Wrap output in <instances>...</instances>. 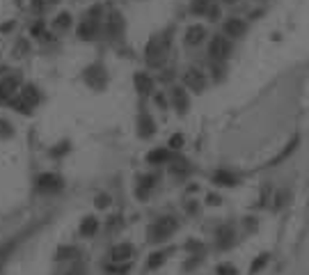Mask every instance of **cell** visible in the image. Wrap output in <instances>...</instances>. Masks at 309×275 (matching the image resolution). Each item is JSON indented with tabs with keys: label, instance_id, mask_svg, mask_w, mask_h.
<instances>
[{
	"label": "cell",
	"instance_id": "4fadbf2b",
	"mask_svg": "<svg viewBox=\"0 0 309 275\" xmlns=\"http://www.w3.org/2000/svg\"><path fill=\"white\" fill-rule=\"evenodd\" d=\"M172 103H174V108L184 115L186 110H188V106H190V103H188V94H186L181 87H174V90H172Z\"/></svg>",
	"mask_w": 309,
	"mask_h": 275
},
{
	"label": "cell",
	"instance_id": "7a4b0ae2",
	"mask_svg": "<svg viewBox=\"0 0 309 275\" xmlns=\"http://www.w3.org/2000/svg\"><path fill=\"white\" fill-rule=\"evenodd\" d=\"M176 227H179L176 218H172V216L158 218V220L154 222L152 227H149L146 236H149V241H152V243H160V241H165V238L172 236V234L176 232Z\"/></svg>",
	"mask_w": 309,
	"mask_h": 275
},
{
	"label": "cell",
	"instance_id": "277c9868",
	"mask_svg": "<svg viewBox=\"0 0 309 275\" xmlns=\"http://www.w3.org/2000/svg\"><path fill=\"white\" fill-rule=\"evenodd\" d=\"M85 81H87V85L94 87V90H103L106 83H108V76H106V69H103L101 65H92L85 71Z\"/></svg>",
	"mask_w": 309,
	"mask_h": 275
},
{
	"label": "cell",
	"instance_id": "603a6c76",
	"mask_svg": "<svg viewBox=\"0 0 309 275\" xmlns=\"http://www.w3.org/2000/svg\"><path fill=\"white\" fill-rule=\"evenodd\" d=\"M268 264V254H259V257H256V261L252 266H250V273L254 275V273H259L261 268H264V266Z\"/></svg>",
	"mask_w": 309,
	"mask_h": 275
},
{
	"label": "cell",
	"instance_id": "e0dca14e",
	"mask_svg": "<svg viewBox=\"0 0 309 275\" xmlns=\"http://www.w3.org/2000/svg\"><path fill=\"white\" fill-rule=\"evenodd\" d=\"M21 99L28 103V106H34V103H39V101H42V94H39V92H37V87L28 85V87H23Z\"/></svg>",
	"mask_w": 309,
	"mask_h": 275
},
{
	"label": "cell",
	"instance_id": "8fae6325",
	"mask_svg": "<svg viewBox=\"0 0 309 275\" xmlns=\"http://www.w3.org/2000/svg\"><path fill=\"white\" fill-rule=\"evenodd\" d=\"M122 33H124V19H122L120 12H112L108 19V35L114 39V37H120Z\"/></svg>",
	"mask_w": 309,
	"mask_h": 275
},
{
	"label": "cell",
	"instance_id": "5bb4252c",
	"mask_svg": "<svg viewBox=\"0 0 309 275\" xmlns=\"http://www.w3.org/2000/svg\"><path fill=\"white\" fill-rule=\"evenodd\" d=\"M138 126H140V135H142V138H152L154 131H156V124H154V119L149 117V113H140Z\"/></svg>",
	"mask_w": 309,
	"mask_h": 275
},
{
	"label": "cell",
	"instance_id": "7402d4cb",
	"mask_svg": "<svg viewBox=\"0 0 309 275\" xmlns=\"http://www.w3.org/2000/svg\"><path fill=\"white\" fill-rule=\"evenodd\" d=\"M154 181H156V177H142V186L140 188H138V195H140V197H146V190L149 188H154Z\"/></svg>",
	"mask_w": 309,
	"mask_h": 275
},
{
	"label": "cell",
	"instance_id": "83f0119b",
	"mask_svg": "<svg viewBox=\"0 0 309 275\" xmlns=\"http://www.w3.org/2000/svg\"><path fill=\"white\" fill-rule=\"evenodd\" d=\"M218 275H236V268L232 264H220L218 266Z\"/></svg>",
	"mask_w": 309,
	"mask_h": 275
},
{
	"label": "cell",
	"instance_id": "8992f818",
	"mask_svg": "<svg viewBox=\"0 0 309 275\" xmlns=\"http://www.w3.org/2000/svg\"><path fill=\"white\" fill-rule=\"evenodd\" d=\"M184 83L190 87L192 92H202L206 87V76L200 69H188L184 74Z\"/></svg>",
	"mask_w": 309,
	"mask_h": 275
},
{
	"label": "cell",
	"instance_id": "d6a6232c",
	"mask_svg": "<svg viewBox=\"0 0 309 275\" xmlns=\"http://www.w3.org/2000/svg\"><path fill=\"white\" fill-rule=\"evenodd\" d=\"M224 3H236V0H224Z\"/></svg>",
	"mask_w": 309,
	"mask_h": 275
},
{
	"label": "cell",
	"instance_id": "6da1fadb",
	"mask_svg": "<svg viewBox=\"0 0 309 275\" xmlns=\"http://www.w3.org/2000/svg\"><path fill=\"white\" fill-rule=\"evenodd\" d=\"M170 53V37H154L146 46V65L149 67H160L165 65Z\"/></svg>",
	"mask_w": 309,
	"mask_h": 275
},
{
	"label": "cell",
	"instance_id": "30bf717a",
	"mask_svg": "<svg viewBox=\"0 0 309 275\" xmlns=\"http://www.w3.org/2000/svg\"><path fill=\"white\" fill-rule=\"evenodd\" d=\"M18 87V81L14 78V76H10V78H5V81L0 83V103H5L12 99V94L16 92Z\"/></svg>",
	"mask_w": 309,
	"mask_h": 275
},
{
	"label": "cell",
	"instance_id": "4316f807",
	"mask_svg": "<svg viewBox=\"0 0 309 275\" xmlns=\"http://www.w3.org/2000/svg\"><path fill=\"white\" fill-rule=\"evenodd\" d=\"M12 133H14V131H12V124H10V122L0 119V135H2V138H12Z\"/></svg>",
	"mask_w": 309,
	"mask_h": 275
},
{
	"label": "cell",
	"instance_id": "ac0fdd59",
	"mask_svg": "<svg viewBox=\"0 0 309 275\" xmlns=\"http://www.w3.org/2000/svg\"><path fill=\"white\" fill-rule=\"evenodd\" d=\"M213 181L220 183V186H236V181L238 179L234 177L232 172H224V170H218L216 174H213Z\"/></svg>",
	"mask_w": 309,
	"mask_h": 275
},
{
	"label": "cell",
	"instance_id": "3957f363",
	"mask_svg": "<svg viewBox=\"0 0 309 275\" xmlns=\"http://www.w3.org/2000/svg\"><path fill=\"white\" fill-rule=\"evenodd\" d=\"M208 53H211V58L213 60H227L229 58V53H232V42H229L227 37H213L211 39V49H208Z\"/></svg>",
	"mask_w": 309,
	"mask_h": 275
},
{
	"label": "cell",
	"instance_id": "cb8c5ba5",
	"mask_svg": "<svg viewBox=\"0 0 309 275\" xmlns=\"http://www.w3.org/2000/svg\"><path fill=\"white\" fill-rule=\"evenodd\" d=\"M165 254H168V252H154V254H152V259H149V264H146V266H149V268H158V266H160V264L165 261Z\"/></svg>",
	"mask_w": 309,
	"mask_h": 275
},
{
	"label": "cell",
	"instance_id": "484cf974",
	"mask_svg": "<svg viewBox=\"0 0 309 275\" xmlns=\"http://www.w3.org/2000/svg\"><path fill=\"white\" fill-rule=\"evenodd\" d=\"M69 23H71V17L66 14V12H64V14H60L58 19H55V28H60V30H64V28L69 26Z\"/></svg>",
	"mask_w": 309,
	"mask_h": 275
},
{
	"label": "cell",
	"instance_id": "9c48e42d",
	"mask_svg": "<svg viewBox=\"0 0 309 275\" xmlns=\"http://www.w3.org/2000/svg\"><path fill=\"white\" fill-rule=\"evenodd\" d=\"M133 245L130 243H120V245H114L112 252H110V257H112V261H128L130 257H133Z\"/></svg>",
	"mask_w": 309,
	"mask_h": 275
},
{
	"label": "cell",
	"instance_id": "ffe728a7",
	"mask_svg": "<svg viewBox=\"0 0 309 275\" xmlns=\"http://www.w3.org/2000/svg\"><path fill=\"white\" fill-rule=\"evenodd\" d=\"M298 142H300V138H298V135H293V140L288 142L286 147H284V149H282V154H280V156H277L275 161H270V165H277V163H282L286 156H291V154H293V149L298 147Z\"/></svg>",
	"mask_w": 309,
	"mask_h": 275
},
{
	"label": "cell",
	"instance_id": "4dcf8cb0",
	"mask_svg": "<svg viewBox=\"0 0 309 275\" xmlns=\"http://www.w3.org/2000/svg\"><path fill=\"white\" fill-rule=\"evenodd\" d=\"M208 202H211V204H220V197H218V195H211V197H208Z\"/></svg>",
	"mask_w": 309,
	"mask_h": 275
},
{
	"label": "cell",
	"instance_id": "44dd1931",
	"mask_svg": "<svg viewBox=\"0 0 309 275\" xmlns=\"http://www.w3.org/2000/svg\"><path fill=\"white\" fill-rule=\"evenodd\" d=\"M213 7H216V5H213V0H195L190 10L195 12V14H208Z\"/></svg>",
	"mask_w": 309,
	"mask_h": 275
},
{
	"label": "cell",
	"instance_id": "5b68a950",
	"mask_svg": "<svg viewBox=\"0 0 309 275\" xmlns=\"http://www.w3.org/2000/svg\"><path fill=\"white\" fill-rule=\"evenodd\" d=\"M37 190L39 193H58V190H62V177H58V174H42V177L37 179Z\"/></svg>",
	"mask_w": 309,
	"mask_h": 275
},
{
	"label": "cell",
	"instance_id": "f1b7e54d",
	"mask_svg": "<svg viewBox=\"0 0 309 275\" xmlns=\"http://www.w3.org/2000/svg\"><path fill=\"white\" fill-rule=\"evenodd\" d=\"M181 145H184V138H181V135H172V140H170V147H172V149H179Z\"/></svg>",
	"mask_w": 309,
	"mask_h": 275
},
{
	"label": "cell",
	"instance_id": "ba28073f",
	"mask_svg": "<svg viewBox=\"0 0 309 275\" xmlns=\"http://www.w3.org/2000/svg\"><path fill=\"white\" fill-rule=\"evenodd\" d=\"M224 33H227V37H243L248 33V23L243 19H229L224 23Z\"/></svg>",
	"mask_w": 309,
	"mask_h": 275
},
{
	"label": "cell",
	"instance_id": "52a82bcc",
	"mask_svg": "<svg viewBox=\"0 0 309 275\" xmlns=\"http://www.w3.org/2000/svg\"><path fill=\"white\" fill-rule=\"evenodd\" d=\"M216 238H218V248H220V250L232 248V245H234V227L232 225H222L220 229H218Z\"/></svg>",
	"mask_w": 309,
	"mask_h": 275
},
{
	"label": "cell",
	"instance_id": "f546056e",
	"mask_svg": "<svg viewBox=\"0 0 309 275\" xmlns=\"http://www.w3.org/2000/svg\"><path fill=\"white\" fill-rule=\"evenodd\" d=\"M108 204H110L108 195H98V197H96V206H101V209H103V206H108Z\"/></svg>",
	"mask_w": 309,
	"mask_h": 275
},
{
	"label": "cell",
	"instance_id": "d6986e66",
	"mask_svg": "<svg viewBox=\"0 0 309 275\" xmlns=\"http://www.w3.org/2000/svg\"><path fill=\"white\" fill-rule=\"evenodd\" d=\"M96 229H98V220L94 216H87L85 220H82V225H80L82 236H92V234H96Z\"/></svg>",
	"mask_w": 309,
	"mask_h": 275
},
{
	"label": "cell",
	"instance_id": "2e32d148",
	"mask_svg": "<svg viewBox=\"0 0 309 275\" xmlns=\"http://www.w3.org/2000/svg\"><path fill=\"white\" fill-rule=\"evenodd\" d=\"M136 87H138V92L140 94H152L154 92V83H152V78L146 74H136Z\"/></svg>",
	"mask_w": 309,
	"mask_h": 275
},
{
	"label": "cell",
	"instance_id": "d4e9b609",
	"mask_svg": "<svg viewBox=\"0 0 309 275\" xmlns=\"http://www.w3.org/2000/svg\"><path fill=\"white\" fill-rule=\"evenodd\" d=\"M12 106H14V108L18 110V113H26V115H30V113H32V110H30V108H32V106H28V103L23 101L21 97H18V99H14V101H12Z\"/></svg>",
	"mask_w": 309,
	"mask_h": 275
},
{
	"label": "cell",
	"instance_id": "9a60e30c",
	"mask_svg": "<svg viewBox=\"0 0 309 275\" xmlns=\"http://www.w3.org/2000/svg\"><path fill=\"white\" fill-rule=\"evenodd\" d=\"M170 158H172V154H170V149H154L149 151V156H146V161L152 163V165H163V163H168Z\"/></svg>",
	"mask_w": 309,
	"mask_h": 275
},
{
	"label": "cell",
	"instance_id": "1f68e13d",
	"mask_svg": "<svg viewBox=\"0 0 309 275\" xmlns=\"http://www.w3.org/2000/svg\"><path fill=\"white\" fill-rule=\"evenodd\" d=\"M39 5H42V0H34V3H32V7H34V10H39Z\"/></svg>",
	"mask_w": 309,
	"mask_h": 275
},
{
	"label": "cell",
	"instance_id": "7c38bea8",
	"mask_svg": "<svg viewBox=\"0 0 309 275\" xmlns=\"http://www.w3.org/2000/svg\"><path fill=\"white\" fill-rule=\"evenodd\" d=\"M206 37V28L204 26H190L188 33H186V44L188 46H197V44H202Z\"/></svg>",
	"mask_w": 309,
	"mask_h": 275
}]
</instances>
